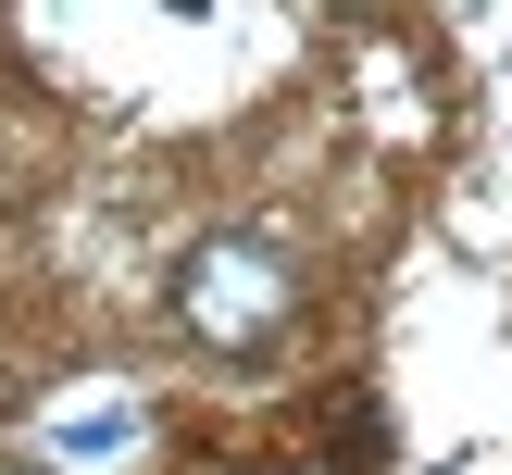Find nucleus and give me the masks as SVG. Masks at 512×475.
Wrapping results in <instances>:
<instances>
[{"label":"nucleus","mask_w":512,"mask_h":475,"mask_svg":"<svg viewBox=\"0 0 512 475\" xmlns=\"http://www.w3.org/2000/svg\"><path fill=\"white\" fill-rule=\"evenodd\" d=\"M288 300H300V275H288L275 238H200L188 263H175V313L213 350H263L275 325H288Z\"/></svg>","instance_id":"obj_1"},{"label":"nucleus","mask_w":512,"mask_h":475,"mask_svg":"<svg viewBox=\"0 0 512 475\" xmlns=\"http://www.w3.org/2000/svg\"><path fill=\"white\" fill-rule=\"evenodd\" d=\"M0 475H38V463H0Z\"/></svg>","instance_id":"obj_2"}]
</instances>
